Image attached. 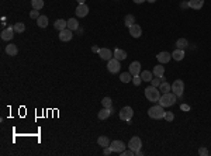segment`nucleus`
Returning a JSON list of instances; mask_svg holds the SVG:
<instances>
[{"label":"nucleus","instance_id":"nucleus-36","mask_svg":"<svg viewBox=\"0 0 211 156\" xmlns=\"http://www.w3.org/2000/svg\"><path fill=\"white\" fill-rule=\"evenodd\" d=\"M141 82H142V79H141V76H132V83L135 84V86H139L141 84Z\"/></svg>","mask_w":211,"mask_h":156},{"label":"nucleus","instance_id":"nucleus-43","mask_svg":"<svg viewBox=\"0 0 211 156\" xmlns=\"http://www.w3.org/2000/svg\"><path fill=\"white\" fill-rule=\"evenodd\" d=\"M135 155H138V156H141V155H142V152H141V149H139V151H137V152H135Z\"/></svg>","mask_w":211,"mask_h":156},{"label":"nucleus","instance_id":"nucleus-5","mask_svg":"<svg viewBox=\"0 0 211 156\" xmlns=\"http://www.w3.org/2000/svg\"><path fill=\"white\" fill-rule=\"evenodd\" d=\"M172 90H173V93H175L177 97H180V96L183 94V90H184L183 80H180V79L175 80V82H173V84H172Z\"/></svg>","mask_w":211,"mask_h":156},{"label":"nucleus","instance_id":"nucleus-14","mask_svg":"<svg viewBox=\"0 0 211 156\" xmlns=\"http://www.w3.org/2000/svg\"><path fill=\"white\" fill-rule=\"evenodd\" d=\"M89 14V7L87 4H77L76 7V15L77 17H86Z\"/></svg>","mask_w":211,"mask_h":156},{"label":"nucleus","instance_id":"nucleus-22","mask_svg":"<svg viewBox=\"0 0 211 156\" xmlns=\"http://www.w3.org/2000/svg\"><path fill=\"white\" fill-rule=\"evenodd\" d=\"M37 25L41 27V28H45L48 25V17L46 15H39L38 20H37Z\"/></svg>","mask_w":211,"mask_h":156},{"label":"nucleus","instance_id":"nucleus-34","mask_svg":"<svg viewBox=\"0 0 211 156\" xmlns=\"http://www.w3.org/2000/svg\"><path fill=\"white\" fill-rule=\"evenodd\" d=\"M162 82H165V79H163V77H158V79H152V80H151L152 86H155V87H159Z\"/></svg>","mask_w":211,"mask_h":156},{"label":"nucleus","instance_id":"nucleus-19","mask_svg":"<svg viewBox=\"0 0 211 156\" xmlns=\"http://www.w3.org/2000/svg\"><path fill=\"white\" fill-rule=\"evenodd\" d=\"M54 27L56 28L58 31H62V30H65V28H68V21H65V20L59 19V20H56V21H55Z\"/></svg>","mask_w":211,"mask_h":156},{"label":"nucleus","instance_id":"nucleus-29","mask_svg":"<svg viewBox=\"0 0 211 156\" xmlns=\"http://www.w3.org/2000/svg\"><path fill=\"white\" fill-rule=\"evenodd\" d=\"M31 6L34 10H41L44 7V0H31Z\"/></svg>","mask_w":211,"mask_h":156},{"label":"nucleus","instance_id":"nucleus-4","mask_svg":"<svg viewBox=\"0 0 211 156\" xmlns=\"http://www.w3.org/2000/svg\"><path fill=\"white\" fill-rule=\"evenodd\" d=\"M132 115H134V111H132V108H131V107H128V106L123 107V108H121V111H120V120H121V121L130 122L131 118H132Z\"/></svg>","mask_w":211,"mask_h":156},{"label":"nucleus","instance_id":"nucleus-3","mask_svg":"<svg viewBox=\"0 0 211 156\" xmlns=\"http://www.w3.org/2000/svg\"><path fill=\"white\" fill-rule=\"evenodd\" d=\"M148 115H149L151 118H154V120H161V118H163V115H165V110H163V107H162L161 104H159V106H154L148 110Z\"/></svg>","mask_w":211,"mask_h":156},{"label":"nucleus","instance_id":"nucleus-27","mask_svg":"<svg viewBox=\"0 0 211 156\" xmlns=\"http://www.w3.org/2000/svg\"><path fill=\"white\" fill-rule=\"evenodd\" d=\"M68 28L72 31H76L79 28V23L76 21V19H69L68 20Z\"/></svg>","mask_w":211,"mask_h":156},{"label":"nucleus","instance_id":"nucleus-1","mask_svg":"<svg viewBox=\"0 0 211 156\" xmlns=\"http://www.w3.org/2000/svg\"><path fill=\"white\" fill-rule=\"evenodd\" d=\"M145 97L149 101H152V103L159 101V99H161V90L158 87H155V86H149V87L145 89Z\"/></svg>","mask_w":211,"mask_h":156},{"label":"nucleus","instance_id":"nucleus-6","mask_svg":"<svg viewBox=\"0 0 211 156\" xmlns=\"http://www.w3.org/2000/svg\"><path fill=\"white\" fill-rule=\"evenodd\" d=\"M107 69H108V72L110 73H117L120 70V61L118 59H115V58H111L110 61H107Z\"/></svg>","mask_w":211,"mask_h":156},{"label":"nucleus","instance_id":"nucleus-26","mask_svg":"<svg viewBox=\"0 0 211 156\" xmlns=\"http://www.w3.org/2000/svg\"><path fill=\"white\" fill-rule=\"evenodd\" d=\"M120 80L123 82V83H130L131 80H132V75L130 72H124L120 75Z\"/></svg>","mask_w":211,"mask_h":156},{"label":"nucleus","instance_id":"nucleus-13","mask_svg":"<svg viewBox=\"0 0 211 156\" xmlns=\"http://www.w3.org/2000/svg\"><path fill=\"white\" fill-rule=\"evenodd\" d=\"M130 73L132 76H138L139 73H141V63H139L138 61L131 62L130 63Z\"/></svg>","mask_w":211,"mask_h":156},{"label":"nucleus","instance_id":"nucleus-17","mask_svg":"<svg viewBox=\"0 0 211 156\" xmlns=\"http://www.w3.org/2000/svg\"><path fill=\"white\" fill-rule=\"evenodd\" d=\"M204 6V0H189V7L194 8V10H200Z\"/></svg>","mask_w":211,"mask_h":156},{"label":"nucleus","instance_id":"nucleus-42","mask_svg":"<svg viewBox=\"0 0 211 156\" xmlns=\"http://www.w3.org/2000/svg\"><path fill=\"white\" fill-rule=\"evenodd\" d=\"M145 0H134V3H137V4H141V3H144Z\"/></svg>","mask_w":211,"mask_h":156},{"label":"nucleus","instance_id":"nucleus-2","mask_svg":"<svg viewBox=\"0 0 211 156\" xmlns=\"http://www.w3.org/2000/svg\"><path fill=\"white\" fill-rule=\"evenodd\" d=\"M176 97L177 96L175 94V93H170V91H169V93H165L163 96H161L159 104H161L162 107H170L176 103Z\"/></svg>","mask_w":211,"mask_h":156},{"label":"nucleus","instance_id":"nucleus-21","mask_svg":"<svg viewBox=\"0 0 211 156\" xmlns=\"http://www.w3.org/2000/svg\"><path fill=\"white\" fill-rule=\"evenodd\" d=\"M155 75V77H163V73H165V68L162 65H156L154 68V72H152Z\"/></svg>","mask_w":211,"mask_h":156},{"label":"nucleus","instance_id":"nucleus-23","mask_svg":"<svg viewBox=\"0 0 211 156\" xmlns=\"http://www.w3.org/2000/svg\"><path fill=\"white\" fill-rule=\"evenodd\" d=\"M97 144H99V146H103V148H107V146H110V139H108L107 137H99V139H97Z\"/></svg>","mask_w":211,"mask_h":156},{"label":"nucleus","instance_id":"nucleus-11","mask_svg":"<svg viewBox=\"0 0 211 156\" xmlns=\"http://www.w3.org/2000/svg\"><path fill=\"white\" fill-rule=\"evenodd\" d=\"M99 55L101 59H104V61H110L111 58H114V53L108 49V48H100Z\"/></svg>","mask_w":211,"mask_h":156},{"label":"nucleus","instance_id":"nucleus-31","mask_svg":"<svg viewBox=\"0 0 211 156\" xmlns=\"http://www.w3.org/2000/svg\"><path fill=\"white\" fill-rule=\"evenodd\" d=\"M13 27H14L15 32H24V31H26V25H24V23H15Z\"/></svg>","mask_w":211,"mask_h":156},{"label":"nucleus","instance_id":"nucleus-33","mask_svg":"<svg viewBox=\"0 0 211 156\" xmlns=\"http://www.w3.org/2000/svg\"><path fill=\"white\" fill-rule=\"evenodd\" d=\"M101 104H103V107H106V108H111V99H110V97H104V99L101 100Z\"/></svg>","mask_w":211,"mask_h":156},{"label":"nucleus","instance_id":"nucleus-39","mask_svg":"<svg viewBox=\"0 0 211 156\" xmlns=\"http://www.w3.org/2000/svg\"><path fill=\"white\" fill-rule=\"evenodd\" d=\"M104 155H106V156H108V155H111V153H113V149L111 148H108V146H107V148H104Z\"/></svg>","mask_w":211,"mask_h":156},{"label":"nucleus","instance_id":"nucleus-35","mask_svg":"<svg viewBox=\"0 0 211 156\" xmlns=\"http://www.w3.org/2000/svg\"><path fill=\"white\" fill-rule=\"evenodd\" d=\"M163 118H165L166 121H173L175 120V114L173 113H170V111H165V115H163Z\"/></svg>","mask_w":211,"mask_h":156},{"label":"nucleus","instance_id":"nucleus-32","mask_svg":"<svg viewBox=\"0 0 211 156\" xmlns=\"http://www.w3.org/2000/svg\"><path fill=\"white\" fill-rule=\"evenodd\" d=\"M134 23H135V17H134V15H132V14H128V15H127V17H125V25L130 28V27Z\"/></svg>","mask_w":211,"mask_h":156},{"label":"nucleus","instance_id":"nucleus-18","mask_svg":"<svg viewBox=\"0 0 211 156\" xmlns=\"http://www.w3.org/2000/svg\"><path fill=\"white\" fill-rule=\"evenodd\" d=\"M111 114H113L111 108H106V107H104L103 110L99 111V120H107V118L110 117Z\"/></svg>","mask_w":211,"mask_h":156},{"label":"nucleus","instance_id":"nucleus-44","mask_svg":"<svg viewBox=\"0 0 211 156\" xmlns=\"http://www.w3.org/2000/svg\"><path fill=\"white\" fill-rule=\"evenodd\" d=\"M77 3H79V4H83V3H84V0H77Z\"/></svg>","mask_w":211,"mask_h":156},{"label":"nucleus","instance_id":"nucleus-15","mask_svg":"<svg viewBox=\"0 0 211 156\" xmlns=\"http://www.w3.org/2000/svg\"><path fill=\"white\" fill-rule=\"evenodd\" d=\"M158 62L159 63H168L170 59H172V53H169V52H159L158 53V56H156Z\"/></svg>","mask_w":211,"mask_h":156},{"label":"nucleus","instance_id":"nucleus-20","mask_svg":"<svg viewBox=\"0 0 211 156\" xmlns=\"http://www.w3.org/2000/svg\"><path fill=\"white\" fill-rule=\"evenodd\" d=\"M114 58L115 59H118V61H124V59H127V52L123 49H115L114 52Z\"/></svg>","mask_w":211,"mask_h":156},{"label":"nucleus","instance_id":"nucleus-10","mask_svg":"<svg viewBox=\"0 0 211 156\" xmlns=\"http://www.w3.org/2000/svg\"><path fill=\"white\" fill-rule=\"evenodd\" d=\"M72 37H73L72 30H69V28H65V30L59 31V39H61V41H63V42L70 41V39H72Z\"/></svg>","mask_w":211,"mask_h":156},{"label":"nucleus","instance_id":"nucleus-12","mask_svg":"<svg viewBox=\"0 0 211 156\" xmlns=\"http://www.w3.org/2000/svg\"><path fill=\"white\" fill-rule=\"evenodd\" d=\"M130 34L132 38H139L142 34V28L141 25H138V24H132V25L130 27Z\"/></svg>","mask_w":211,"mask_h":156},{"label":"nucleus","instance_id":"nucleus-24","mask_svg":"<svg viewBox=\"0 0 211 156\" xmlns=\"http://www.w3.org/2000/svg\"><path fill=\"white\" fill-rule=\"evenodd\" d=\"M172 58L175 59V61H182L184 58V51L183 49H177L176 48V51L172 53Z\"/></svg>","mask_w":211,"mask_h":156},{"label":"nucleus","instance_id":"nucleus-25","mask_svg":"<svg viewBox=\"0 0 211 156\" xmlns=\"http://www.w3.org/2000/svg\"><path fill=\"white\" fill-rule=\"evenodd\" d=\"M152 75H154V73H151L149 70H144V72L139 73V76H141V79L144 80V82H151V80L154 79Z\"/></svg>","mask_w":211,"mask_h":156},{"label":"nucleus","instance_id":"nucleus-38","mask_svg":"<svg viewBox=\"0 0 211 156\" xmlns=\"http://www.w3.org/2000/svg\"><path fill=\"white\" fill-rule=\"evenodd\" d=\"M30 17H31V19L38 20V17H39V13H38V10H34V8H32V12H30Z\"/></svg>","mask_w":211,"mask_h":156},{"label":"nucleus","instance_id":"nucleus-30","mask_svg":"<svg viewBox=\"0 0 211 156\" xmlns=\"http://www.w3.org/2000/svg\"><path fill=\"white\" fill-rule=\"evenodd\" d=\"M187 46V39L186 38H179L176 41V48L177 49H184Z\"/></svg>","mask_w":211,"mask_h":156},{"label":"nucleus","instance_id":"nucleus-45","mask_svg":"<svg viewBox=\"0 0 211 156\" xmlns=\"http://www.w3.org/2000/svg\"><path fill=\"white\" fill-rule=\"evenodd\" d=\"M146 2H149V3H155L156 0H146Z\"/></svg>","mask_w":211,"mask_h":156},{"label":"nucleus","instance_id":"nucleus-28","mask_svg":"<svg viewBox=\"0 0 211 156\" xmlns=\"http://www.w3.org/2000/svg\"><path fill=\"white\" fill-rule=\"evenodd\" d=\"M159 90H161V93H169V91L172 90V86L168 83V82H162L161 83V86H159Z\"/></svg>","mask_w":211,"mask_h":156},{"label":"nucleus","instance_id":"nucleus-37","mask_svg":"<svg viewBox=\"0 0 211 156\" xmlns=\"http://www.w3.org/2000/svg\"><path fill=\"white\" fill-rule=\"evenodd\" d=\"M199 155L200 156H207L208 155V149L204 148V146H201V148L199 149Z\"/></svg>","mask_w":211,"mask_h":156},{"label":"nucleus","instance_id":"nucleus-9","mask_svg":"<svg viewBox=\"0 0 211 156\" xmlns=\"http://www.w3.org/2000/svg\"><path fill=\"white\" fill-rule=\"evenodd\" d=\"M110 148L113 149V152H117V153H121L124 152V149H125V144L123 141H113L110 144Z\"/></svg>","mask_w":211,"mask_h":156},{"label":"nucleus","instance_id":"nucleus-41","mask_svg":"<svg viewBox=\"0 0 211 156\" xmlns=\"http://www.w3.org/2000/svg\"><path fill=\"white\" fill-rule=\"evenodd\" d=\"M92 51H93V52H99V51H100V48H99V46H93V48H92Z\"/></svg>","mask_w":211,"mask_h":156},{"label":"nucleus","instance_id":"nucleus-40","mask_svg":"<svg viewBox=\"0 0 211 156\" xmlns=\"http://www.w3.org/2000/svg\"><path fill=\"white\" fill-rule=\"evenodd\" d=\"M180 108H182L183 111H189V110H190V106H187V104H182Z\"/></svg>","mask_w":211,"mask_h":156},{"label":"nucleus","instance_id":"nucleus-16","mask_svg":"<svg viewBox=\"0 0 211 156\" xmlns=\"http://www.w3.org/2000/svg\"><path fill=\"white\" fill-rule=\"evenodd\" d=\"M6 53H7L9 56H15V55L19 53V48H17V45H14V44H9V45L6 46Z\"/></svg>","mask_w":211,"mask_h":156},{"label":"nucleus","instance_id":"nucleus-8","mask_svg":"<svg viewBox=\"0 0 211 156\" xmlns=\"http://www.w3.org/2000/svg\"><path fill=\"white\" fill-rule=\"evenodd\" d=\"M0 37H2L3 41H10V39H13V37H14V27H9V28L3 30L2 34H0Z\"/></svg>","mask_w":211,"mask_h":156},{"label":"nucleus","instance_id":"nucleus-7","mask_svg":"<svg viewBox=\"0 0 211 156\" xmlns=\"http://www.w3.org/2000/svg\"><path fill=\"white\" fill-rule=\"evenodd\" d=\"M142 146V141H141V138L139 137H134V138H131L130 142H128V148L132 149L134 152H137V151H139Z\"/></svg>","mask_w":211,"mask_h":156}]
</instances>
